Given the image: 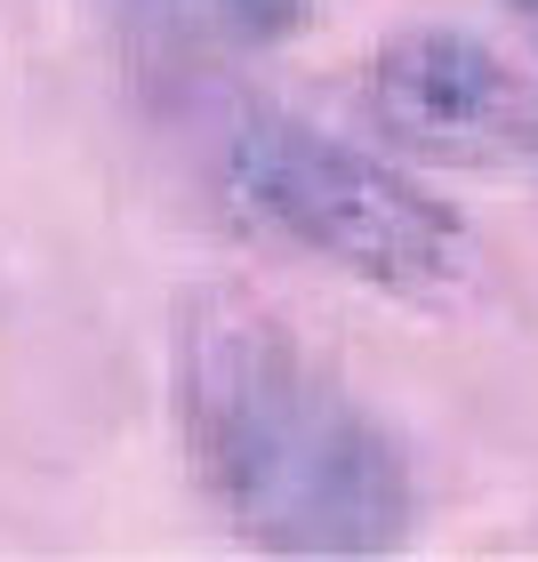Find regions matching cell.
<instances>
[{
    "label": "cell",
    "mask_w": 538,
    "mask_h": 562,
    "mask_svg": "<svg viewBox=\"0 0 538 562\" xmlns=\"http://www.w3.org/2000/svg\"><path fill=\"white\" fill-rule=\"evenodd\" d=\"M225 193L281 249L386 297H458L474 281V234L394 153L329 137L305 113H242L225 137Z\"/></svg>",
    "instance_id": "7a4b0ae2"
},
{
    "label": "cell",
    "mask_w": 538,
    "mask_h": 562,
    "mask_svg": "<svg viewBox=\"0 0 538 562\" xmlns=\"http://www.w3.org/2000/svg\"><path fill=\"white\" fill-rule=\"evenodd\" d=\"M169 418L193 491L242 547L354 562L418 530V474L394 426L242 290L177 297Z\"/></svg>",
    "instance_id": "6da1fadb"
},
{
    "label": "cell",
    "mask_w": 538,
    "mask_h": 562,
    "mask_svg": "<svg viewBox=\"0 0 538 562\" xmlns=\"http://www.w3.org/2000/svg\"><path fill=\"white\" fill-rule=\"evenodd\" d=\"M121 9L177 57H266L305 33L314 0H121Z\"/></svg>",
    "instance_id": "277c9868"
},
{
    "label": "cell",
    "mask_w": 538,
    "mask_h": 562,
    "mask_svg": "<svg viewBox=\"0 0 538 562\" xmlns=\"http://www.w3.org/2000/svg\"><path fill=\"white\" fill-rule=\"evenodd\" d=\"M370 130L410 161L523 169L538 161V72L458 24H402L362 72Z\"/></svg>",
    "instance_id": "3957f363"
},
{
    "label": "cell",
    "mask_w": 538,
    "mask_h": 562,
    "mask_svg": "<svg viewBox=\"0 0 538 562\" xmlns=\"http://www.w3.org/2000/svg\"><path fill=\"white\" fill-rule=\"evenodd\" d=\"M506 9H515V24H523V33L538 41V0H506Z\"/></svg>",
    "instance_id": "5b68a950"
}]
</instances>
